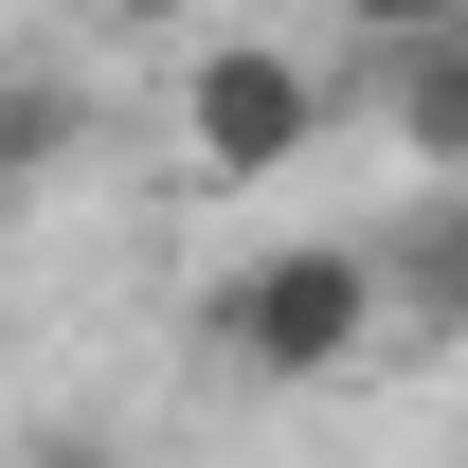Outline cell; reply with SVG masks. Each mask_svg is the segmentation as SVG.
<instances>
[{
  "mask_svg": "<svg viewBox=\"0 0 468 468\" xmlns=\"http://www.w3.org/2000/svg\"><path fill=\"white\" fill-rule=\"evenodd\" d=\"M343 109H378V126L414 144V198H451V180H468V37H397Z\"/></svg>",
  "mask_w": 468,
  "mask_h": 468,
  "instance_id": "obj_3",
  "label": "cell"
},
{
  "mask_svg": "<svg viewBox=\"0 0 468 468\" xmlns=\"http://www.w3.org/2000/svg\"><path fill=\"white\" fill-rule=\"evenodd\" d=\"M343 126V72L289 55V37H198L180 55V180L198 198H271L289 163H324Z\"/></svg>",
  "mask_w": 468,
  "mask_h": 468,
  "instance_id": "obj_2",
  "label": "cell"
},
{
  "mask_svg": "<svg viewBox=\"0 0 468 468\" xmlns=\"http://www.w3.org/2000/svg\"><path fill=\"white\" fill-rule=\"evenodd\" d=\"M360 271H378V324H414V343H451V324H468V217H451V198L378 217V234H360Z\"/></svg>",
  "mask_w": 468,
  "mask_h": 468,
  "instance_id": "obj_4",
  "label": "cell"
},
{
  "mask_svg": "<svg viewBox=\"0 0 468 468\" xmlns=\"http://www.w3.org/2000/svg\"><path fill=\"white\" fill-rule=\"evenodd\" d=\"M0 234H18V198H0Z\"/></svg>",
  "mask_w": 468,
  "mask_h": 468,
  "instance_id": "obj_9",
  "label": "cell"
},
{
  "mask_svg": "<svg viewBox=\"0 0 468 468\" xmlns=\"http://www.w3.org/2000/svg\"><path fill=\"white\" fill-rule=\"evenodd\" d=\"M90 144V109H72V72H37V55H0V198H37V180Z\"/></svg>",
  "mask_w": 468,
  "mask_h": 468,
  "instance_id": "obj_5",
  "label": "cell"
},
{
  "mask_svg": "<svg viewBox=\"0 0 468 468\" xmlns=\"http://www.w3.org/2000/svg\"><path fill=\"white\" fill-rule=\"evenodd\" d=\"M18 468H126V432H90V414H55V432H18Z\"/></svg>",
  "mask_w": 468,
  "mask_h": 468,
  "instance_id": "obj_7",
  "label": "cell"
},
{
  "mask_svg": "<svg viewBox=\"0 0 468 468\" xmlns=\"http://www.w3.org/2000/svg\"><path fill=\"white\" fill-rule=\"evenodd\" d=\"M90 18H126V37H180V18H198V0H90Z\"/></svg>",
  "mask_w": 468,
  "mask_h": 468,
  "instance_id": "obj_8",
  "label": "cell"
},
{
  "mask_svg": "<svg viewBox=\"0 0 468 468\" xmlns=\"http://www.w3.org/2000/svg\"><path fill=\"white\" fill-rule=\"evenodd\" d=\"M360 55H397V37H468V0H324Z\"/></svg>",
  "mask_w": 468,
  "mask_h": 468,
  "instance_id": "obj_6",
  "label": "cell"
},
{
  "mask_svg": "<svg viewBox=\"0 0 468 468\" xmlns=\"http://www.w3.org/2000/svg\"><path fill=\"white\" fill-rule=\"evenodd\" d=\"M378 343H397V324H378L360 234H271V252H234L217 289H198V360L252 378V397H324V378H360Z\"/></svg>",
  "mask_w": 468,
  "mask_h": 468,
  "instance_id": "obj_1",
  "label": "cell"
}]
</instances>
